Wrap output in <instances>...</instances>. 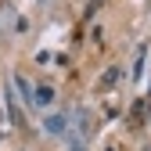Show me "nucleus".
I'll return each instance as SVG.
<instances>
[{
    "instance_id": "nucleus-6",
    "label": "nucleus",
    "mask_w": 151,
    "mask_h": 151,
    "mask_svg": "<svg viewBox=\"0 0 151 151\" xmlns=\"http://www.w3.org/2000/svg\"><path fill=\"white\" fill-rule=\"evenodd\" d=\"M144 58H147V47L137 50V65H133V79H140V68H144Z\"/></svg>"
},
{
    "instance_id": "nucleus-5",
    "label": "nucleus",
    "mask_w": 151,
    "mask_h": 151,
    "mask_svg": "<svg viewBox=\"0 0 151 151\" xmlns=\"http://www.w3.org/2000/svg\"><path fill=\"white\" fill-rule=\"evenodd\" d=\"M47 133H65V126H68V119L65 115H47Z\"/></svg>"
},
{
    "instance_id": "nucleus-7",
    "label": "nucleus",
    "mask_w": 151,
    "mask_h": 151,
    "mask_svg": "<svg viewBox=\"0 0 151 151\" xmlns=\"http://www.w3.org/2000/svg\"><path fill=\"white\" fill-rule=\"evenodd\" d=\"M86 4H90V11H93V7H97V4H101V0H86Z\"/></svg>"
},
{
    "instance_id": "nucleus-2",
    "label": "nucleus",
    "mask_w": 151,
    "mask_h": 151,
    "mask_svg": "<svg viewBox=\"0 0 151 151\" xmlns=\"http://www.w3.org/2000/svg\"><path fill=\"white\" fill-rule=\"evenodd\" d=\"M119 76H122V68H119V65H111V68H104V76L97 79V90H111V86L119 83Z\"/></svg>"
},
{
    "instance_id": "nucleus-3",
    "label": "nucleus",
    "mask_w": 151,
    "mask_h": 151,
    "mask_svg": "<svg viewBox=\"0 0 151 151\" xmlns=\"http://www.w3.org/2000/svg\"><path fill=\"white\" fill-rule=\"evenodd\" d=\"M50 101H54V86H47V83L36 86V108H47Z\"/></svg>"
},
{
    "instance_id": "nucleus-4",
    "label": "nucleus",
    "mask_w": 151,
    "mask_h": 151,
    "mask_svg": "<svg viewBox=\"0 0 151 151\" xmlns=\"http://www.w3.org/2000/svg\"><path fill=\"white\" fill-rule=\"evenodd\" d=\"M7 111H11V122H14V126H25L22 108H18V101H14V93H11V90H7Z\"/></svg>"
},
{
    "instance_id": "nucleus-1",
    "label": "nucleus",
    "mask_w": 151,
    "mask_h": 151,
    "mask_svg": "<svg viewBox=\"0 0 151 151\" xmlns=\"http://www.w3.org/2000/svg\"><path fill=\"white\" fill-rule=\"evenodd\" d=\"M14 86H18V93H22V101H25V104L32 108V104H36V90L29 86V79H25V76H22V72H18V76H14Z\"/></svg>"
}]
</instances>
